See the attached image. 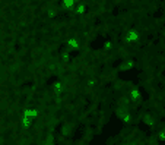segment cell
Masks as SVG:
<instances>
[{"label": "cell", "mask_w": 165, "mask_h": 145, "mask_svg": "<svg viewBox=\"0 0 165 145\" xmlns=\"http://www.w3.org/2000/svg\"><path fill=\"white\" fill-rule=\"evenodd\" d=\"M60 3H62V6L66 7V9H73L75 4H76V0H62Z\"/></svg>", "instance_id": "7"}, {"label": "cell", "mask_w": 165, "mask_h": 145, "mask_svg": "<svg viewBox=\"0 0 165 145\" xmlns=\"http://www.w3.org/2000/svg\"><path fill=\"white\" fill-rule=\"evenodd\" d=\"M22 116L25 117H31V119H35L38 116V110L35 107H25L22 110Z\"/></svg>", "instance_id": "5"}, {"label": "cell", "mask_w": 165, "mask_h": 145, "mask_svg": "<svg viewBox=\"0 0 165 145\" xmlns=\"http://www.w3.org/2000/svg\"><path fill=\"white\" fill-rule=\"evenodd\" d=\"M51 88H53V93H54V94L60 95V94L64 91V84H63V81H60V79H54L53 84H51Z\"/></svg>", "instance_id": "2"}, {"label": "cell", "mask_w": 165, "mask_h": 145, "mask_svg": "<svg viewBox=\"0 0 165 145\" xmlns=\"http://www.w3.org/2000/svg\"><path fill=\"white\" fill-rule=\"evenodd\" d=\"M32 122H34V119H31V117H25V116H22L21 117V128L22 129H29L31 126H32Z\"/></svg>", "instance_id": "6"}, {"label": "cell", "mask_w": 165, "mask_h": 145, "mask_svg": "<svg viewBox=\"0 0 165 145\" xmlns=\"http://www.w3.org/2000/svg\"><path fill=\"white\" fill-rule=\"evenodd\" d=\"M139 38H140V32L138 28H130L124 34V40L127 43H136V41H139Z\"/></svg>", "instance_id": "1"}, {"label": "cell", "mask_w": 165, "mask_h": 145, "mask_svg": "<svg viewBox=\"0 0 165 145\" xmlns=\"http://www.w3.org/2000/svg\"><path fill=\"white\" fill-rule=\"evenodd\" d=\"M66 46L70 50H77V48L80 47V41H79V38L76 35H72V37H69L66 40Z\"/></svg>", "instance_id": "3"}, {"label": "cell", "mask_w": 165, "mask_h": 145, "mask_svg": "<svg viewBox=\"0 0 165 145\" xmlns=\"http://www.w3.org/2000/svg\"><path fill=\"white\" fill-rule=\"evenodd\" d=\"M142 97L143 95H142L140 88H138V87L130 88V91H129V98H130V101H138V100H140Z\"/></svg>", "instance_id": "4"}]
</instances>
